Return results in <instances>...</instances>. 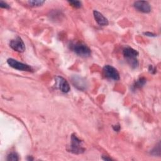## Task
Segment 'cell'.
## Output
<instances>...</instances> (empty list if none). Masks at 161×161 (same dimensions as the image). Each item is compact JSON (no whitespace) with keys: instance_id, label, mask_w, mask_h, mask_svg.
<instances>
[{"instance_id":"9","label":"cell","mask_w":161,"mask_h":161,"mask_svg":"<svg viewBox=\"0 0 161 161\" xmlns=\"http://www.w3.org/2000/svg\"><path fill=\"white\" fill-rule=\"evenodd\" d=\"M93 14L94 19L98 25H99L100 26H106L108 25V19L105 16H104L102 13L96 10H94L93 11Z\"/></svg>"},{"instance_id":"15","label":"cell","mask_w":161,"mask_h":161,"mask_svg":"<svg viewBox=\"0 0 161 161\" xmlns=\"http://www.w3.org/2000/svg\"><path fill=\"white\" fill-rule=\"evenodd\" d=\"M0 7L2 8H5V9H9V6L5 2L1 1H0Z\"/></svg>"},{"instance_id":"16","label":"cell","mask_w":161,"mask_h":161,"mask_svg":"<svg viewBox=\"0 0 161 161\" xmlns=\"http://www.w3.org/2000/svg\"><path fill=\"white\" fill-rule=\"evenodd\" d=\"M148 70L150 72L152 73V74H155L156 72V69L155 67H153L152 65H150L149 68H148Z\"/></svg>"},{"instance_id":"7","label":"cell","mask_w":161,"mask_h":161,"mask_svg":"<svg viewBox=\"0 0 161 161\" xmlns=\"http://www.w3.org/2000/svg\"><path fill=\"white\" fill-rule=\"evenodd\" d=\"M56 86L63 92L67 93L70 91V86L68 82L61 76H57L55 77Z\"/></svg>"},{"instance_id":"12","label":"cell","mask_w":161,"mask_h":161,"mask_svg":"<svg viewBox=\"0 0 161 161\" xmlns=\"http://www.w3.org/2000/svg\"><path fill=\"white\" fill-rule=\"evenodd\" d=\"M28 3L31 6L38 7V6H42L45 3V1H28Z\"/></svg>"},{"instance_id":"17","label":"cell","mask_w":161,"mask_h":161,"mask_svg":"<svg viewBox=\"0 0 161 161\" xmlns=\"http://www.w3.org/2000/svg\"><path fill=\"white\" fill-rule=\"evenodd\" d=\"M143 34L147 36H156L155 34H154L153 33H150V32H144Z\"/></svg>"},{"instance_id":"14","label":"cell","mask_w":161,"mask_h":161,"mask_svg":"<svg viewBox=\"0 0 161 161\" xmlns=\"http://www.w3.org/2000/svg\"><path fill=\"white\" fill-rule=\"evenodd\" d=\"M69 3L75 8H80L82 6V3L79 1H69Z\"/></svg>"},{"instance_id":"6","label":"cell","mask_w":161,"mask_h":161,"mask_svg":"<svg viewBox=\"0 0 161 161\" xmlns=\"http://www.w3.org/2000/svg\"><path fill=\"white\" fill-rule=\"evenodd\" d=\"M9 45L13 50L18 52H23L25 50V43L22 39L19 36L12 40L10 42Z\"/></svg>"},{"instance_id":"13","label":"cell","mask_w":161,"mask_h":161,"mask_svg":"<svg viewBox=\"0 0 161 161\" xmlns=\"http://www.w3.org/2000/svg\"><path fill=\"white\" fill-rule=\"evenodd\" d=\"M19 158L18 155L14 153V152H12L11 153H9L8 156H7V160H13V161H16L18 160Z\"/></svg>"},{"instance_id":"3","label":"cell","mask_w":161,"mask_h":161,"mask_svg":"<svg viewBox=\"0 0 161 161\" xmlns=\"http://www.w3.org/2000/svg\"><path fill=\"white\" fill-rule=\"evenodd\" d=\"M69 150L75 154L82 153L85 151V148L82 146V142L75 135L71 136V143Z\"/></svg>"},{"instance_id":"11","label":"cell","mask_w":161,"mask_h":161,"mask_svg":"<svg viewBox=\"0 0 161 161\" xmlns=\"http://www.w3.org/2000/svg\"><path fill=\"white\" fill-rule=\"evenodd\" d=\"M146 82H147V80L145 77L139 78L138 80H136L135 81V82L133 85V89L135 90V89H136L138 88L142 87V86H143L145 84Z\"/></svg>"},{"instance_id":"4","label":"cell","mask_w":161,"mask_h":161,"mask_svg":"<svg viewBox=\"0 0 161 161\" xmlns=\"http://www.w3.org/2000/svg\"><path fill=\"white\" fill-rule=\"evenodd\" d=\"M103 74L108 79L118 80L119 79V74L118 70L111 65H106L103 67Z\"/></svg>"},{"instance_id":"5","label":"cell","mask_w":161,"mask_h":161,"mask_svg":"<svg viewBox=\"0 0 161 161\" xmlns=\"http://www.w3.org/2000/svg\"><path fill=\"white\" fill-rule=\"evenodd\" d=\"M7 63L8 64V65L13 67V69L19 70H21V71H31V67L30 66H29L27 64H23L22 62H18L16 60L14 59V58H8L7 60Z\"/></svg>"},{"instance_id":"18","label":"cell","mask_w":161,"mask_h":161,"mask_svg":"<svg viewBox=\"0 0 161 161\" xmlns=\"http://www.w3.org/2000/svg\"><path fill=\"white\" fill-rule=\"evenodd\" d=\"M113 130H114L115 131H119V130H120V126H119V125H114V126H113Z\"/></svg>"},{"instance_id":"1","label":"cell","mask_w":161,"mask_h":161,"mask_svg":"<svg viewBox=\"0 0 161 161\" xmlns=\"http://www.w3.org/2000/svg\"><path fill=\"white\" fill-rule=\"evenodd\" d=\"M123 53L127 62L131 67L136 68L138 66V62L137 57L138 55V52L136 50L128 47L123 49Z\"/></svg>"},{"instance_id":"8","label":"cell","mask_w":161,"mask_h":161,"mask_svg":"<svg viewBox=\"0 0 161 161\" xmlns=\"http://www.w3.org/2000/svg\"><path fill=\"white\" fill-rule=\"evenodd\" d=\"M133 6L136 9L144 13H150L151 11L150 5L147 1H136L134 3Z\"/></svg>"},{"instance_id":"19","label":"cell","mask_w":161,"mask_h":161,"mask_svg":"<svg viewBox=\"0 0 161 161\" xmlns=\"http://www.w3.org/2000/svg\"><path fill=\"white\" fill-rule=\"evenodd\" d=\"M103 159L104 160H112L111 158L107 157H106V156H103Z\"/></svg>"},{"instance_id":"10","label":"cell","mask_w":161,"mask_h":161,"mask_svg":"<svg viewBox=\"0 0 161 161\" xmlns=\"http://www.w3.org/2000/svg\"><path fill=\"white\" fill-rule=\"evenodd\" d=\"M72 82L75 86H76L79 89H84L86 86V83L84 81V80L82 79V78L80 77H74L72 79Z\"/></svg>"},{"instance_id":"2","label":"cell","mask_w":161,"mask_h":161,"mask_svg":"<svg viewBox=\"0 0 161 161\" xmlns=\"http://www.w3.org/2000/svg\"><path fill=\"white\" fill-rule=\"evenodd\" d=\"M70 48L77 55L83 57H87L90 56L91 53L90 48L86 44L82 42L72 43L70 45Z\"/></svg>"}]
</instances>
